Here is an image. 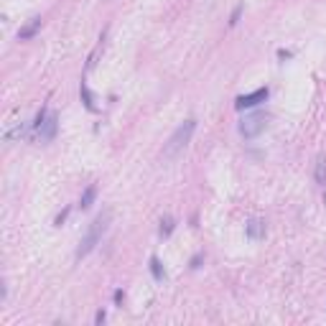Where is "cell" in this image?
<instances>
[{"label":"cell","instance_id":"obj_1","mask_svg":"<svg viewBox=\"0 0 326 326\" xmlns=\"http://www.w3.org/2000/svg\"><path fill=\"white\" fill-rule=\"evenodd\" d=\"M107 227H110V211H105V214H99L92 224H89V230H87V234L82 237V242H79V247H77V260H82V257H87L89 252L95 250V247L102 242V234L107 232Z\"/></svg>","mask_w":326,"mask_h":326},{"label":"cell","instance_id":"obj_17","mask_svg":"<svg viewBox=\"0 0 326 326\" xmlns=\"http://www.w3.org/2000/svg\"><path fill=\"white\" fill-rule=\"evenodd\" d=\"M201 257H204V255H194V257H191V268H199V263H201Z\"/></svg>","mask_w":326,"mask_h":326},{"label":"cell","instance_id":"obj_15","mask_svg":"<svg viewBox=\"0 0 326 326\" xmlns=\"http://www.w3.org/2000/svg\"><path fill=\"white\" fill-rule=\"evenodd\" d=\"M240 16H242V5H237L232 10V16H230V26H237V20H240Z\"/></svg>","mask_w":326,"mask_h":326},{"label":"cell","instance_id":"obj_14","mask_svg":"<svg viewBox=\"0 0 326 326\" xmlns=\"http://www.w3.org/2000/svg\"><path fill=\"white\" fill-rule=\"evenodd\" d=\"M66 217H69V207H66V209H61V211H59V214H56L54 224H56V227H61V224L66 222Z\"/></svg>","mask_w":326,"mask_h":326},{"label":"cell","instance_id":"obj_3","mask_svg":"<svg viewBox=\"0 0 326 326\" xmlns=\"http://www.w3.org/2000/svg\"><path fill=\"white\" fill-rule=\"evenodd\" d=\"M265 128H268V115L265 112H252V115H245L240 120V135L247 138V140L257 138Z\"/></svg>","mask_w":326,"mask_h":326},{"label":"cell","instance_id":"obj_16","mask_svg":"<svg viewBox=\"0 0 326 326\" xmlns=\"http://www.w3.org/2000/svg\"><path fill=\"white\" fill-rule=\"evenodd\" d=\"M105 319H107V313H105L102 308H99V311L95 313V324H105Z\"/></svg>","mask_w":326,"mask_h":326},{"label":"cell","instance_id":"obj_9","mask_svg":"<svg viewBox=\"0 0 326 326\" xmlns=\"http://www.w3.org/2000/svg\"><path fill=\"white\" fill-rule=\"evenodd\" d=\"M79 97H82V102H84V107H87L89 112H99V107L95 105V95L89 92V87H87L84 82L79 84Z\"/></svg>","mask_w":326,"mask_h":326},{"label":"cell","instance_id":"obj_19","mask_svg":"<svg viewBox=\"0 0 326 326\" xmlns=\"http://www.w3.org/2000/svg\"><path fill=\"white\" fill-rule=\"evenodd\" d=\"M324 204H326V194H324Z\"/></svg>","mask_w":326,"mask_h":326},{"label":"cell","instance_id":"obj_2","mask_svg":"<svg viewBox=\"0 0 326 326\" xmlns=\"http://www.w3.org/2000/svg\"><path fill=\"white\" fill-rule=\"evenodd\" d=\"M194 130H196V120H194V117L184 120L181 125L173 130V135L168 138V143L163 145V158H176V155L191 143V135H194Z\"/></svg>","mask_w":326,"mask_h":326},{"label":"cell","instance_id":"obj_4","mask_svg":"<svg viewBox=\"0 0 326 326\" xmlns=\"http://www.w3.org/2000/svg\"><path fill=\"white\" fill-rule=\"evenodd\" d=\"M268 95H270V89H268V87H260V89H255V92H250V95H240L237 99H234V107H237V110L255 107V105L265 102Z\"/></svg>","mask_w":326,"mask_h":326},{"label":"cell","instance_id":"obj_6","mask_svg":"<svg viewBox=\"0 0 326 326\" xmlns=\"http://www.w3.org/2000/svg\"><path fill=\"white\" fill-rule=\"evenodd\" d=\"M56 128H59V117H56L54 112H49L46 122H43V125H41V133H38V138H41V140H54V138H56Z\"/></svg>","mask_w":326,"mask_h":326},{"label":"cell","instance_id":"obj_5","mask_svg":"<svg viewBox=\"0 0 326 326\" xmlns=\"http://www.w3.org/2000/svg\"><path fill=\"white\" fill-rule=\"evenodd\" d=\"M0 135H3L5 143H16V140H20V138L26 135V122H23V120H10V122H5V125H3V133H0Z\"/></svg>","mask_w":326,"mask_h":326},{"label":"cell","instance_id":"obj_12","mask_svg":"<svg viewBox=\"0 0 326 326\" xmlns=\"http://www.w3.org/2000/svg\"><path fill=\"white\" fill-rule=\"evenodd\" d=\"M151 275H153V280H166V270H163V265H161V260L155 255H151Z\"/></svg>","mask_w":326,"mask_h":326},{"label":"cell","instance_id":"obj_13","mask_svg":"<svg viewBox=\"0 0 326 326\" xmlns=\"http://www.w3.org/2000/svg\"><path fill=\"white\" fill-rule=\"evenodd\" d=\"M313 176H316V184L326 186V155H319L316 158V171H313Z\"/></svg>","mask_w":326,"mask_h":326},{"label":"cell","instance_id":"obj_8","mask_svg":"<svg viewBox=\"0 0 326 326\" xmlns=\"http://www.w3.org/2000/svg\"><path fill=\"white\" fill-rule=\"evenodd\" d=\"M41 26H43V20H41L38 16H36V18H31L28 23L18 31V41H28V38H33V36H36V33L41 31Z\"/></svg>","mask_w":326,"mask_h":326},{"label":"cell","instance_id":"obj_7","mask_svg":"<svg viewBox=\"0 0 326 326\" xmlns=\"http://www.w3.org/2000/svg\"><path fill=\"white\" fill-rule=\"evenodd\" d=\"M265 232H268V227H265L263 219H250V222L245 224V234H247L250 240H263Z\"/></svg>","mask_w":326,"mask_h":326},{"label":"cell","instance_id":"obj_11","mask_svg":"<svg viewBox=\"0 0 326 326\" xmlns=\"http://www.w3.org/2000/svg\"><path fill=\"white\" fill-rule=\"evenodd\" d=\"M173 230H176V219H173V217H163V219H161V227H158L161 237L168 240V237L173 234Z\"/></svg>","mask_w":326,"mask_h":326},{"label":"cell","instance_id":"obj_18","mask_svg":"<svg viewBox=\"0 0 326 326\" xmlns=\"http://www.w3.org/2000/svg\"><path fill=\"white\" fill-rule=\"evenodd\" d=\"M112 298H115V303H122V298H125V293H122V290L117 288V290H115V296H112Z\"/></svg>","mask_w":326,"mask_h":326},{"label":"cell","instance_id":"obj_10","mask_svg":"<svg viewBox=\"0 0 326 326\" xmlns=\"http://www.w3.org/2000/svg\"><path fill=\"white\" fill-rule=\"evenodd\" d=\"M95 199H97V186L92 184V186L84 189V194H82V199H79V207H82V209H89V207L95 204Z\"/></svg>","mask_w":326,"mask_h":326}]
</instances>
